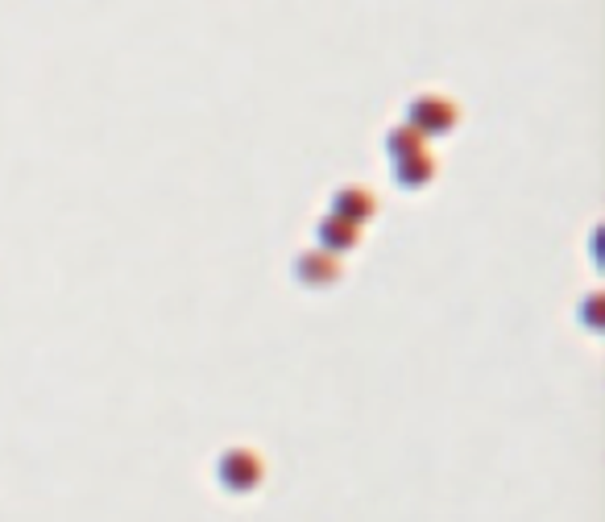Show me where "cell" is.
<instances>
[{
  "mask_svg": "<svg viewBox=\"0 0 605 522\" xmlns=\"http://www.w3.org/2000/svg\"><path fill=\"white\" fill-rule=\"evenodd\" d=\"M225 486L229 490H249L253 481H258V460L253 457H246V452H232L229 460H225Z\"/></svg>",
  "mask_w": 605,
  "mask_h": 522,
  "instance_id": "6da1fadb",
  "label": "cell"
}]
</instances>
